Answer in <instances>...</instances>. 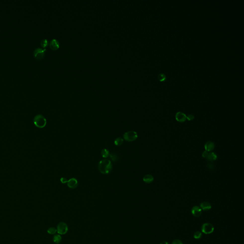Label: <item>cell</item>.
I'll use <instances>...</instances> for the list:
<instances>
[{"label": "cell", "mask_w": 244, "mask_h": 244, "mask_svg": "<svg viewBox=\"0 0 244 244\" xmlns=\"http://www.w3.org/2000/svg\"><path fill=\"white\" fill-rule=\"evenodd\" d=\"M113 168V165L110 160L105 158L100 161L98 164V169L102 174H109Z\"/></svg>", "instance_id": "6da1fadb"}, {"label": "cell", "mask_w": 244, "mask_h": 244, "mask_svg": "<svg viewBox=\"0 0 244 244\" xmlns=\"http://www.w3.org/2000/svg\"><path fill=\"white\" fill-rule=\"evenodd\" d=\"M33 122L36 127L39 128H43L46 125L47 120L43 115L38 114L34 116Z\"/></svg>", "instance_id": "7a4b0ae2"}, {"label": "cell", "mask_w": 244, "mask_h": 244, "mask_svg": "<svg viewBox=\"0 0 244 244\" xmlns=\"http://www.w3.org/2000/svg\"><path fill=\"white\" fill-rule=\"evenodd\" d=\"M124 140L128 142H133L138 138V134L135 131H130L125 132L123 135Z\"/></svg>", "instance_id": "3957f363"}, {"label": "cell", "mask_w": 244, "mask_h": 244, "mask_svg": "<svg viewBox=\"0 0 244 244\" xmlns=\"http://www.w3.org/2000/svg\"><path fill=\"white\" fill-rule=\"evenodd\" d=\"M56 229L57 233L59 235H65L68 232V226L65 223L62 222L58 224Z\"/></svg>", "instance_id": "277c9868"}, {"label": "cell", "mask_w": 244, "mask_h": 244, "mask_svg": "<svg viewBox=\"0 0 244 244\" xmlns=\"http://www.w3.org/2000/svg\"><path fill=\"white\" fill-rule=\"evenodd\" d=\"M201 230L203 233L205 234H209L213 232L214 231V227L211 224L206 223L203 225Z\"/></svg>", "instance_id": "5b68a950"}, {"label": "cell", "mask_w": 244, "mask_h": 244, "mask_svg": "<svg viewBox=\"0 0 244 244\" xmlns=\"http://www.w3.org/2000/svg\"><path fill=\"white\" fill-rule=\"evenodd\" d=\"M46 51V49H43L40 48H37L34 50V56L38 60H41L44 57L45 52Z\"/></svg>", "instance_id": "8992f818"}, {"label": "cell", "mask_w": 244, "mask_h": 244, "mask_svg": "<svg viewBox=\"0 0 244 244\" xmlns=\"http://www.w3.org/2000/svg\"><path fill=\"white\" fill-rule=\"evenodd\" d=\"M67 186L71 189H75L77 187L78 185V182L77 180L75 178H71L69 180H67Z\"/></svg>", "instance_id": "52a82bcc"}, {"label": "cell", "mask_w": 244, "mask_h": 244, "mask_svg": "<svg viewBox=\"0 0 244 244\" xmlns=\"http://www.w3.org/2000/svg\"><path fill=\"white\" fill-rule=\"evenodd\" d=\"M176 119L178 122L183 123L187 119V115L182 112H178L176 114Z\"/></svg>", "instance_id": "ba28073f"}, {"label": "cell", "mask_w": 244, "mask_h": 244, "mask_svg": "<svg viewBox=\"0 0 244 244\" xmlns=\"http://www.w3.org/2000/svg\"><path fill=\"white\" fill-rule=\"evenodd\" d=\"M191 212L193 216L197 217L201 215L202 209L198 206H195L192 208Z\"/></svg>", "instance_id": "9c48e42d"}, {"label": "cell", "mask_w": 244, "mask_h": 244, "mask_svg": "<svg viewBox=\"0 0 244 244\" xmlns=\"http://www.w3.org/2000/svg\"><path fill=\"white\" fill-rule=\"evenodd\" d=\"M215 145L214 143L212 141H208L206 142L204 145V148L205 151L207 152H210L214 150L215 148Z\"/></svg>", "instance_id": "30bf717a"}, {"label": "cell", "mask_w": 244, "mask_h": 244, "mask_svg": "<svg viewBox=\"0 0 244 244\" xmlns=\"http://www.w3.org/2000/svg\"><path fill=\"white\" fill-rule=\"evenodd\" d=\"M50 48L53 50H56L59 48L60 45L58 41L56 39H53L51 40L50 44Z\"/></svg>", "instance_id": "8fae6325"}, {"label": "cell", "mask_w": 244, "mask_h": 244, "mask_svg": "<svg viewBox=\"0 0 244 244\" xmlns=\"http://www.w3.org/2000/svg\"><path fill=\"white\" fill-rule=\"evenodd\" d=\"M211 204L207 202H204L200 204V208L204 211H208L211 208Z\"/></svg>", "instance_id": "7c38bea8"}, {"label": "cell", "mask_w": 244, "mask_h": 244, "mask_svg": "<svg viewBox=\"0 0 244 244\" xmlns=\"http://www.w3.org/2000/svg\"><path fill=\"white\" fill-rule=\"evenodd\" d=\"M153 176L151 175H146L143 177L144 182L147 184H150L153 182Z\"/></svg>", "instance_id": "4fadbf2b"}, {"label": "cell", "mask_w": 244, "mask_h": 244, "mask_svg": "<svg viewBox=\"0 0 244 244\" xmlns=\"http://www.w3.org/2000/svg\"><path fill=\"white\" fill-rule=\"evenodd\" d=\"M62 238L61 236L59 234H57V235H55L53 237V241L55 244H60L61 243V242L62 241Z\"/></svg>", "instance_id": "5bb4252c"}, {"label": "cell", "mask_w": 244, "mask_h": 244, "mask_svg": "<svg viewBox=\"0 0 244 244\" xmlns=\"http://www.w3.org/2000/svg\"><path fill=\"white\" fill-rule=\"evenodd\" d=\"M101 155H102V157L105 159V158H108V157L109 156L110 153V152H109V151L107 149L104 148V149H103L101 151Z\"/></svg>", "instance_id": "9a60e30c"}, {"label": "cell", "mask_w": 244, "mask_h": 244, "mask_svg": "<svg viewBox=\"0 0 244 244\" xmlns=\"http://www.w3.org/2000/svg\"><path fill=\"white\" fill-rule=\"evenodd\" d=\"M217 156L216 154L214 152H211L209 153V154L207 157V159L210 161H213L216 160V159H217Z\"/></svg>", "instance_id": "2e32d148"}, {"label": "cell", "mask_w": 244, "mask_h": 244, "mask_svg": "<svg viewBox=\"0 0 244 244\" xmlns=\"http://www.w3.org/2000/svg\"><path fill=\"white\" fill-rule=\"evenodd\" d=\"M124 141V140L123 138L121 137H118L115 139L114 143V145L116 146H120L123 144Z\"/></svg>", "instance_id": "e0dca14e"}, {"label": "cell", "mask_w": 244, "mask_h": 244, "mask_svg": "<svg viewBox=\"0 0 244 244\" xmlns=\"http://www.w3.org/2000/svg\"><path fill=\"white\" fill-rule=\"evenodd\" d=\"M56 232H57V229L55 227H50L47 230V233L50 235H54Z\"/></svg>", "instance_id": "ac0fdd59"}, {"label": "cell", "mask_w": 244, "mask_h": 244, "mask_svg": "<svg viewBox=\"0 0 244 244\" xmlns=\"http://www.w3.org/2000/svg\"><path fill=\"white\" fill-rule=\"evenodd\" d=\"M109 156H110V157L111 158V160H112L113 162H115L117 161V160H118V155H117V154H116V153H110V154Z\"/></svg>", "instance_id": "d6986e66"}, {"label": "cell", "mask_w": 244, "mask_h": 244, "mask_svg": "<svg viewBox=\"0 0 244 244\" xmlns=\"http://www.w3.org/2000/svg\"><path fill=\"white\" fill-rule=\"evenodd\" d=\"M158 78L160 82H164L166 79V76L165 74L163 73H161L159 74L158 75Z\"/></svg>", "instance_id": "ffe728a7"}, {"label": "cell", "mask_w": 244, "mask_h": 244, "mask_svg": "<svg viewBox=\"0 0 244 244\" xmlns=\"http://www.w3.org/2000/svg\"><path fill=\"white\" fill-rule=\"evenodd\" d=\"M202 234L199 231L196 232L195 233L194 235V237L195 239H201L202 238Z\"/></svg>", "instance_id": "44dd1931"}, {"label": "cell", "mask_w": 244, "mask_h": 244, "mask_svg": "<svg viewBox=\"0 0 244 244\" xmlns=\"http://www.w3.org/2000/svg\"><path fill=\"white\" fill-rule=\"evenodd\" d=\"M41 45L43 47L45 48L48 45V41L46 39H43V40H42V41H41Z\"/></svg>", "instance_id": "7402d4cb"}, {"label": "cell", "mask_w": 244, "mask_h": 244, "mask_svg": "<svg viewBox=\"0 0 244 244\" xmlns=\"http://www.w3.org/2000/svg\"><path fill=\"white\" fill-rule=\"evenodd\" d=\"M195 118V116L193 115V114H189L187 116V118L188 121H192Z\"/></svg>", "instance_id": "603a6c76"}, {"label": "cell", "mask_w": 244, "mask_h": 244, "mask_svg": "<svg viewBox=\"0 0 244 244\" xmlns=\"http://www.w3.org/2000/svg\"><path fill=\"white\" fill-rule=\"evenodd\" d=\"M172 244H183V243L181 240L179 239H176L173 241Z\"/></svg>", "instance_id": "cb8c5ba5"}, {"label": "cell", "mask_w": 244, "mask_h": 244, "mask_svg": "<svg viewBox=\"0 0 244 244\" xmlns=\"http://www.w3.org/2000/svg\"><path fill=\"white\" fill-rule=\"evenodd\" d=\"M208 154H209L208 152H207L206 151H204V152H203L202 153V156L204 158H207Z\"/></svg>", "instance_id": "d4e9b609"}, {"label": "cell", "mask_w": 244, "mask_h": 244, "mask_svg": "<svg viewBox=\"0 0 244 244\" xmlns=\"http://www.w3.org/2000/svg\"><path fill=\"white\" fill-rule=\"evenodd\" d=\"M68 180H67V179L65 177H62L60 179V181H61V182L62 183V184H65V183H67V181Z\"/></svg>", "instance_id": "484cf974"}, {"label": "cell", "mask_w": 244, "mask_h": 244, "mask_svg": "<svg viewBox=\"0 0 244 244\" xmlns=\"http://www.w3.org/2000/svg\"><path fill=\"white\" fill-rule=\"evenodd\" d=\"M160 244H169V243L166 241H164L163 242H162Z\"/></svg>", "instance_id": "4316f807"}]
</instances>
